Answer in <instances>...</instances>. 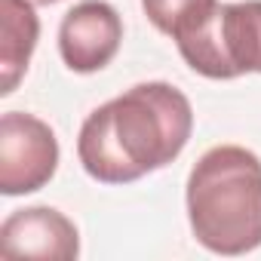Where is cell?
Instances as JSON below:
<instances>
[{
  "label": "cell",
  "instance_id": "obj_1",
  "mask_svg": "<svg viewBox=\"0 0 261 261\" xmlns=\"http://www.w3.org/2000/svg\"><path fill=\"white\" fill-rule=\"evenodd\" d=\"M194 129L185 92L169 83H139L95 108L77 139L83 169L101 185H129L172 163Z\"/></svg>",
  "mask_w": 261,
  "mask_h": 261
},
{
  "label": "cell",
  "instance_id": "obj_2",
  "mask_svg": "<svg viewBox=\"0 0 261 261\" xmlns=\"http://www.w3.org/2000/svg\"><path fill=\"white\" fill-rule=\"evenodd\" d=\"M188 218L200 246L246 255L261 246V160L240 145L206 151L188 178Z\"/></svg>",
  "mask_w": 261,
  "mask_h": 261
},
{
  "label": "cell",
  "instance_id": "obj_3",
  "mask_svg": "<svg viewBox=\"0 0 261 261\" xmlns=\"http://www.w3.org/2000/svg\"><path fill=\"white\" fill-rule=\"evenodd\" d=\"M175 43L185 62L212 80L261 71V0L218 4L206 22Z\"/></svg>",
  "mask_w": 261,
  "mask_h": 261
},
{
  "label": "cell",
  "instance_id": "obj_4",
  "mask_svg": "<svg viewBox=\"0 0 261 261\" xmlns=\"http://www.w3.org/2000/svg\"><path fill=\"white\" fill-rule=\"evenodd\" d=\"M59 166L56 133L34 114L7 111L0 117V191L7 197L40 191Z\"/></svg>",
  "mask_w": 261,
  "mask_h": 261
},
{
  "label": "cell",
  "instance_id": "obj_5",
  "mask_svg": "<svg viewBox=\"0 0 261 261\" xmlns=\"http://www.w3.org/2000/svg\"><path fill=\"white\" fill-rule=\"evenodd\" d=\"M123 40V22L117 10L105 0H83L59 28V53L65 65L77 74L101 71L120 49Z\"/></svg>",
  "mask_w": 261,
  "mask_h": 261
},
{
  "label": "cell",
  "instance_id": "obj_6",
  "mask_svg": "<svg viewBox=\"0 0 261 261\" xmlns=\"http://www.w3.org/2000/svg\"><path fill=\"white\" fill-rule=\"evenodd\" d=\"M77 252H80L77 227L59 209L49 206L16 209L0 224V255L4 258L74 261Z\"/></svg>",
  "mask_w": 261,
  "mask_h": 261
},
{
  "label": "cell",
  "instance_id": "obj_7",
  "mask_svg": "<svg viewBox=\"0 0 261 261\" xmlns=\"http://www.w3.org/2000/svg\"><path fill=\"white\" fill-rule=\"evenodd\" d=\"M0 95H10L22 74L28 71L31 53L37 46L40 22L31 0H0Z\"/></svg>",
  "mask_w": 261,
  "mask_h": 261
},
{
  "label": "cell",
  "instance_id": "obj_8",
  "mask_svg": "<svg viewBox=\"0 0 261 261\" xmlns=\"http://www.w3.org/2000/svg\"><path fill=\"white\" fill-rule=\"evenodd\" d=\"M142 7L157 31L169 34L172 40H181L212 16L218 0H142Z\"/></svg>",
  "mask_w": 261,
  "mask_h": 261
},
{
  "label": "cell",
  "instance_id": "obj_9",
  "mask_svg": "<svg viewBox=\"0 0 261 261\" xmlns=\"http://www.w3.org/2000/svg\"><path fill=\"white\" fill-rule=\"evenodd\" d=\"M34 7H49V4H59V0H31Z\"/></svg>",
  "mask_w": 261,
  "mask_h": 261
}]
</instances>
